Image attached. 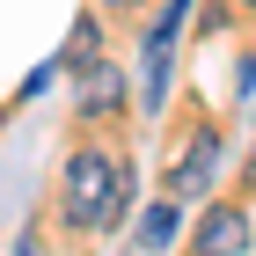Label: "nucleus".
Returning a JSON list of instances; mask_svg holds the SVG:
<instances>
[{
	"mask_svg": "<svg viewBox=\"0 0 256 256\" xmlns=\"http://www.w3.org/2000/svg\"><path fill=\"white\" fill-rule=\"evenodd\" d=\"M249 249V220H242V205H212V212L198 220V249L190 256H242Z\"/></svg>",
	"mask_w": 256,
	"mask_h": 256,
	"instance_id": "nucleus-2",
	"label": "nucleus"
},
{
	"mask_svg": "<svg viewBox=\"0 0 256 256\" xmlns=\"http://www.w3.org/2000/svg\"><path fill=\"white\" fill-rule=\"evenodd\" d=\"M102 8H118V15H124V8H146V0H102Z\"/></svg>",
	"mask_w": 256,
	"mask_h": 256,
	"instance_id": "nucleus-8",
	"label": "nucleus"
},
{
	"mask_svg": "<svg viewBox=\"0 0 256 256\" xmlns=\"http://www.w3.org/2000/svg\"><path fill=\"white\" fill-rule=\"evenodd\" d=\"M161 96H168V52H154V59H146V110H154Z\"/></svg>",
	"mask_w": 256,
	"mask_h": 256,
	"instance_id": "nucleus-7",
	"label": "nucleus"
},
{
	"mask_svg": "<svg viewBox=\"0 0 256 256\" xmlns=\"http://www.w3.org/2000/svg\"><path fill=\"white\" fill-rule=\"evenodd\" d=\"M249 8H256V0H249Z\"/></svg>",
	"mask_w": 256,
	"mask_h": 256,
	"instance_id": "nucleus-9",
	"label": "nucleus"
},
{
	"mask_svg": "<svg viewBox=\"0 0 256 256\" xmlns=\"http://www.w3.org/2000/svg\"><path fill=\"white\" fill-rule=\"evenodd\" d=\"M168 242H176V205H154V212L139 220V249L154 256V249H168Z\"/></svg>",
	"mask_w": 256,
	"mask_h": 256,
	"instance_id": "nucleus-5",
	"label": "nucleus"
},
{
	"mask_svg": "<svg viewBox=\"0 0 256 256\" xmlns=\"http://www.w3.org/2000/svg\"><path fill=\"white\" fill-rule=\"evenodd\" d=\"M118 102H124V80L118 74H110V66H80V110H96V118H110V110H118Z\"/></svg>",
	"mask_w": 256,
	"mask_h": 256,
	"instance_id": "nucleus-3",
	"label": "nucleus"
},
{
	"mask_svg": "<svg viewBox=\"0 0 256 256\" xmlns=\"http://www.w3.org/2000/svg\"><path fill=\"white\" fill-rule=\"evenodd\" d=\"M124 205H132V183L110 154H74L66 161V227L80 234H102V227H118Z\"/></svg>",
	"mask_w": 256,
	"mask_h": 256,
	"instance_id": "nucleus-1",
	"label": "nucleus"
},
{
	"mask_svg": "<svg viewBox=\"0 0 256 256\" xmlns=\"http://www.w3.org/2000/svg\"><path fill=\"white\" fill-rule=\"evenodd\" d=\"M66 59H74V66H96V59H102V30H96V22H74V44H66Z\"/></svg>",
	"mask_w": 256,
	"mask_h": 256,
	"instance_id": "nucleus-6",
	"label": "nucleus"
},
{
	"mask_svg": "<svg viewBox=\"0 0 256 256\" xmlns=\"http://www.w3.org/2000/svg\"><path fill=\"white\" fill-rule=\"evenodd\" d=\"M212 161H220V139L205 132V139L190 146V154H183V168H176V190H198V183L212 176Z\"/></svg>",
	"mask_w": 256,
	"mask_h": 256,
	"instance_id": "nucleus-4",
	"label": "nucleus"
}]
</instances>
